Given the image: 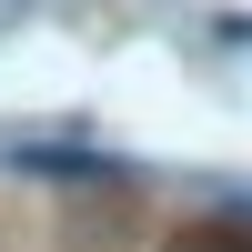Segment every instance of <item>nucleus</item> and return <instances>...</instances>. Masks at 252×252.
<instances>
[{
    "label": "nucleus",
    "mask_w": 252,
    "mask_h": 252,
    "mask_svg": "<svg viewBox=\"0 0 252 252\" xmlns=\"http://www.w3.org/2000/svg\"><path fill=\"white\" fill-rule=\"evenodd\" d=\"M20 172H40V182H121V161H101V152H20Z\"/></svg>",
    "instance_id": "obj_2"
},
{
    "label": "nucleus",
    "mask_w": 252,
    "mask_h": 252,
    "mask_svg": "<svg viewBox=\"0 0 252 252\" xmlns=\"http://www.w3.org/2000/svg\"><path fill=\"white\" fill-rule=\"evenodd\" d=\"M172 252H252V212H192L172 232Z\"/></svg>",
    "instance_id": "obj_1"
}]
</instances>
